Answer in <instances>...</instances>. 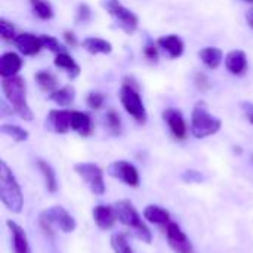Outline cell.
Here are the masks:
<instances>
[{
    "instance_id": "1",
    "label": "cell",
    "mask_w": 253,
    "mask_h": 253,
    "mask_svg": "<svg viewBox=\"0 0 253 253\" xmlns=\"http://www.w3.org/2000/svg\"><path fill=\"white\" fill-rule=\"evenodd\" d=\"M0 199L7 211L12 213H21L24 206V196L21 187L4 162H0Z\"/></svg>"
},
{
    "instance_id": "6",
    "label": "cell",
    "mask_w": 253,
    "mask_h": 253,
    "mask_svg": "<svg viewBox=\"0 0 253 253\" xmlns=\"http://www.w3.org/2000/svg\"><path fill=\"white\" fill-rule=\"evenodd\" d=\"M120 101L125 110L138 122V123H145L147 122V110L144 107V102L141 99L138 84L132 79H125V83L122 84L120 89Z\"/></svg>"
},
{
    "instance_id": "19",
    "label": "cell",
    "mask_w": 253,
    "mask_h": 253,
    "mask_svg": "<svg viewBox=\"0 0 253 253\" xmlns=\"http://www.w3.org/2000/svg\"><path fill=\"white\" fill-rule=\"evenodd\" d=\"M71 129L77 132L80 136H89L93 132V123L87 113L73 111L71 114Z\"/></svg>"
},
{
    "instance_id": "10",
    "label": "cell",
    "mask_w": 253,
    "mask_h": 253,
    "mask_svg": "<svg viewBox=\"0 0 253 253\" xmlns=\"http://www.w3.org/2000/svg\"><path fill=\"white\" fill-rule=\"evenodd\" d=\"M166 239L170 249L175 253H193V246L187 234L181 230L176 222H169L166 225Z\"/></svg>"
},
{
    "instance_id": "17",
    "label": "cell",
    "mask_w": 253,
    "mask_h": 253,
    "mask_svg": "<svg viewBox=\"0 0 253 253\" xmlns=\"http://www.w3.org/2000/svg\"><path fill=\"white\" fill-rule=\"evenodd\" d=\"M157 44L170 56V58H179L184 53V42L179 36L176 34H169V36H162L157 40Z\"/></svg>"
},
{
    "instance_id": "31",
    "label": "cell",
    "mask_w": 253,
    "mask_h": 253,
    "mask_svg": "<svg viewBox=\"0 0 253 253\" xmlns=\"http://www.w3.org/2000/svg\"><path fill=\"white\" fill-rule=\"evenodd\" d=\"M42 37V43H43V47H46V49H49L50 52H53V53H62V52H65V47H62V44L55 39V37H52V36H46V34H43V36H40Z\"/></svg>"
},
{
    "instance_id": "27",
    "label": "cell",
    "mask_w": 253,
    "mask_h": 253,
    "mask_svg": "<svg viewBox=\"0 0 253 253\" xmlns=\"http://www.w3.org/2000/svg\"><path fill=\"white\" fill-rule=\"evenodd\" d=\"M0 132H1L3 135L10 136V138H12L13 141H16V142H24V141L28 139V132H27L25 129L16 126V125H1V126H0Z\"/></svg>"
},
{
    "instance_id": "41",
    "label": "cell",
    "mask_w": 253,
    "mask_h": 253,
    "mask_svg": "<svg viewBox=\"0 0 253 253\" xmlns=\"http://www.w3.org/2000/svg\"><path fill=\"white\" fill-rule=\"evenodd\" d=\"M243 1H246V3H252L253 4V0H243Z\"/></svg>"
},
{
    "instance_id": "5",
    "label": "cell",
    "mask_w": 253,
    "mask_h": 253,
    "mask_svg": "<svg viewBox=\"0 0 253 253\" xmlns=\"http://www.w3.org/2000/svg\"><path fill=\"white\" fill-rule=\"evenodd\" d=\"M221 126H222V122L218 117L212 116L206 110L203 102H199L194 107L193 114H191V133H193V136H196L197 139L212 136L216 132H219Z\"/></svg>"
},
{
    "instance_id": "40",
    "label": "cell",
    "mask_w": 253,
    "mask_h": 253,
    "mask_svg": "<svg viewBox=\"0 0 253 253\" xmlns=\"http://www.w3.org/2000/svg\"><path fill=\"white\" fill-rule=\"evenodd\" d=\"M246 21H248L249 27H252L253 28V9H249V10L246 12Z\"/></svg>"
},
{
    "instance_id": "15",
    "label": "cell",
    "mask_w": 253,
    "mask_h": 253,
    "mask_svg": "<svg viewBox=\"0 0 253 253\" xmlns=\"http://www.w3.org/2000/svg\"><path fill=\"white\" fill-rule=\"evenodd\" d=\"M18 50L24 55H36L39 53L42 49H43V43H42V37L40 36H36V34H31V33H22V34H18L16 39L13 40Z\"/></svg>"
},
{
    "instance_id": "37",
    "label": "cell",
    "mask_w": 253,
    "mask_h": 253,
    "mask_svg": "<svg viewBox=\"0 0 253 253\" xmlns=\"http://www.w3.org/2000/svg\"><path fill=\"white\" fill-rule=\"evenodd\" d=\"M196 86L202 90V92H206L211 89V82L208 79V76L205 73H199L196 74Z\"/></svg>"
},
{
    "instance_id": "35",
    "label": "cell",
    "mask_w": 253,
    "mask_h": 253,
    "mask_svg": "<svg viewBox=\"0 0 253 253\" xmlns=\"http://www.w3.org/2000/svg\"><path fill=\"white\" fill-rule=\"evenodd\" d=\"M144 55L147 56V59L148 61H151V62H157V58H159V52H157V47H156V44H154V42L153 40H147V44H145V47H144Z\"/></svg>"
},
{
    "instance_id": "9",
    "label": "cell",
    "mask_w": 253,
    "mask_h": 253,
    "mask_svg": "<svg viewBox=\"0 0 253 253\" xmlns=\"http://www.w3.org/2000/svg\"><path fill=\"white\" fill-rule=\"evenodd\" d=\"M107 173H108L110 176H113V178L122 181L123 184H126V185H129V187H133V188H136V187L139 185V181H141V179H139V172H138V169H136L132 163H129V162H126V160L113 162V163L108 166Z\"/></svg>"
},
{
    "instance_id": "32",
    "label": "cell",
    "mask_w": 253,
    "mask_h": 253,
    "mask_svg": "<svg viewBox=\"0 0 253 253\" xmlns=\"http://www.w3.org/2000/svg\"><path fill=\"white\" fill-rule=\"evenodd\" d=\"M92 19V10L86 3H80L76 10V22L77 24H87Z\"/></svg>"
},
{
    "instance_id": "39",
    "label": "cell",
    "mask_w": 253,
    "mask_h": 253,
    "mask_svg": "<svg viewBox=\"0 0 253 253\" xmlns=\"http://www.w3.org/2000/svg\"><path fill=\"white\" fill-rule=\"evenodd\" d=\"M64 40L67 42L68 46H76V44H77L76 36H74V33H71V31H65V33H64Z\"/></svg>"
},
{
    "instance_id": "20",
    "label": "cell",
    "mask_w": 253,
    "mask_h": 253,
    "mask_svg": "<svg viewBox=\"0 0 253 253\" xmlns=\"http://www.w3.org/2000/svg\"><path fill=\"white\" fill-rule=\"evenodd\" d=\"M144 218H145L148 222H151V224L165 225V227L170 222V213H169L166 209H163V208H160V206H157V205H150V206H147V208L144 209Z\"/></svg>"
},
{
    "instance_id": "21",
    "label": "cell",
    "mask_w": 253,
    "mask_h": 253,
    "mask_svg": "<svg viewBox=\"0 0 253 253\" xmlns=\"http://www.w3.org/2000/svg\"><path fill=\"white\" fill-rule=\"evenodd\" d=\"M37 168H39V170H40V173L43 176L46 190L49 193H56L58 191V181H56V175H55V170L52 169V166L47 162L39 159L37 160Z\"/></svg>"
},
{
    "instance_id": "34",
    "label": "cell",
    "mask_w": 253,
    "mask_h": 253,
    "mask_svg": "<svg viewBox=\"0 0 253 253\" xmlns=\"http://www.w3.org/2000/svg\"><path fill=\"white\" fill-rule=\"evenodd\" d=\"M86 102H87V105H89L90 108L98 110V108H101L102 104H104V95L99 93V92H89V95H87V98H86Z\"/></svg>"
},
{
    "instance_id": "7",
    "label": "cell",
    "mask_w": 253,
    "mask_h": 253,
    "mask_svg": "<svg viewBox=\"0 0 253 253\" xmlns=\"http://www.w3.org/2000/svg\"><path fill=\"white\" fill-rule=\"evenodd\" d=\"M101 6L114 18L117 27H120L126 34H132L138 28V16L125 7L119 0H101Z\"/></svg>"
},
{
    "instance_id": "11",
    "label": "cell",
    "mask_w": 253,
    "mask_h": 253,
    "mask_svg": "<svg viewBox=\"0 0 253 253\" xmlns=\"http://www.w3.org/2000/svg\"><path fill=\"white\" fill-rule=\"evenodd\" d=\"M163 120L169 126L172 135L176 139H185L187 136V125L184 120V116L176 108H166L163 111Z\"/></svg>"
},
{
    "instance_id": "8",
    "label": "cell",
    "mask_w": 253,
    "mask_h": 253,
    "mask_svg": "<svg viewBox=\"0 0 253 253\" xmlns=\"http://www.w3.org/2000/svg\"><path fill=\"white\" fill-rule=\"evenodd\" d=\"M74 172L86 182V185L95 196H102L105 193L104 172L98 165L77 163V165H74Z\"/></svg>"
},
{
    "instance_id": "13",
    "label": "cell",
    "mask_w": 253,
    "mask_h": 253,
    "mask_svg": "<svg viewBox=\"0 0 253 253\" xmlns=\"http://www.w3.org/2000/svg\"><path fill=\"white\" fill-rule=\"evenodd\" d=\"M92 216L95 224L98 225V228L101 230H110L114 227L117 218L116 213V208L114 206H108V205H98L93 208L92 211Z\"/></svg>"
},
{
    "instance_id": "14",
    "label": "cell",
    "mask_w": 253,
    "mask_h": 253,
    "mask_svg": "<svg viewBox=\"0 0 253 253\" xmlns=\"http://www.w3.org/2000/svg\"><path fill=\"white\" fill-rule=\"evenodd\" d=\"M6 227L10 233L13 253H31V248H30L25 230L21 225H18L15 221H7Z\"/></svg>"
},
{
    "instance_id": "36",
    "label": "cell",
    "mask_w": 253,
    "mask_h": 253,
    "mask_svg": "<svg viewBox=\"0 0 253 253\" xmlns=\"http://www.w3.org/2000/svg\"><path fill=\"white\" fill-rule=\"evenodd\" d=\"M182 181L187 184H199L203 181V175L197 170H185L182 173Z\"/></svg>"
},
{
    "instance_id": "22",
    "label": "cell",
    "mask_w": 253,
    "mask_h": 253,
    "mask_svg": "<svg viewBox=\"0 0 253 253\" xmlns=\"http://www.w3.org/2000/svg\"><path fill=\"white\" fill-rule=\"evenodd\" d=\"M82 46L92 55H98V53H111L113 46L110 42L99 39V37H87L82 42Z\"/></svg>"
},
{
    "instance_id": "28",
    "label": "cell",
    "mask_w": 253,
    "mask_h": 253,
    "mask_svg": "<svg viewBox=\"0 0 253 253\" xmlns=\"http://www.w3.org/2000/svg\"><path fill=\"white\" fill-rule=\"evenodd\" d=\"M34 79L44 92H55V87H56L58 82H56V77L53 74H50L47 71H39L34 76Z\"/></svg>"
},
{
    "instance_id": "29",
    "label": "cell",
    "mask_w": 253,
    "mask_h": 253,
    "mask_svg": "<svg viewBox=\"0 0 253 253\" xmlns=\"http://www.w3.org/2000/svg\"><path fill=\"white\" fill-rule=\"evenodd\" d=\"M111 248L114 253H133L126 234L123 233H116L111 236Z\"/></svg>"
},
{
    "instance_id": "25",
    "label": "cell",
    "mask_w": 253,
    "mask_h": 253,
    "mask_svg": "<svg viewBox=\"0 0 253 253\" xmlns=\"http://www.w3.org/2000/svg\"><path fill=\"white\" fill-rule=\"evenodd\" d=\"M199 56L200 59L203 61V64L208 67V68H218L221 61H222V50L218 49V47H205L199 52Z\"/></svg>"
},
{
    "instance_id": "24",
    "label": "cell",
    "mask_w": 253,
    "mask_h": 253,
    "mask_svg": "<svg viewBox=\"0 0 253 253\" xmlns=\"http://www.w3.org/2000/svg\"><path fill=\"white\" fill-rule=\"evenodd\" d=\"M74 98H76V90H74L73 86H64V87L56 89L55 92H52L49 95V99L53 101L59 107H68V105H71L73 101H74Z\"/></svg>"
},
{
    "instance_id": "18",
    "label": "cell",
    "mask_w": 253,
    "mask_h": 253,
    "mask_svg": "<svg viewBox=\"0 0 253 253\" xmlns=\"http://www.w3.org/2000/svg\"><path fill=\"white\" fill-rule=\"evenodd\" d=\"M225 67L234 76L245 74L248 68V58L243 50H231L225 56Z\"/></svg>"
},
{
    "instance_id": "30",
    "label": "cell",
    "mask_w": 253,
    "mask_h": 253,
    "mask_svg": "<svg viewBox=\"0 0 253 253\" xmlns=\"http://www.w3.org/2000/svg\"><path fill=\"white\" fill-rule=\"evenodd\" d=\"M105 123L108 126V129L111 130L113 135H119L122 132V120H120V116L116 110H108L107 114H105Z\"/></svg>"
},
{
    "instance_id": "38",
    "label": "cell",
    "mask_w": 253,
    "mask_h": 253,
    "mask_svg": "<svg viewBox=\"0 0 253 253\" xmlns=\"http://www.w3.org/2000/svg\"><path fill=\"white\" fill-rule=\"evenodd\" d=\"M240 107H242L243 113L246 114L248 120H249V122H251V123L253 125V102H249V101H243V102H240Z\"/></svg>"
},
{
    "instance_id": "3",
    "label": "cell",
    "mask_w": 253,
    "mask_h": 253,
    "mask_svg": "<svg viewBox=\"0 0 253 253\" xmlns=\"http://www.w3.org/2000/svg\"><path fill=\"white\" fill-rule=\"evenodd\" d=\"M39 225L42 231L53 239V228H59L62 233H73L77 227L76 219L61 206H52L40 213Z\"/></svg>"
},
{
    "instance_id": "26",
    "label": "cell",
    "mask_w": 253,
    "mask_h": 253,
    "mask_svg": "<svg viewBox=\"0 0 253 253\" xmlns=\"http://www.w3.org/2000/svg\"><path fill=\"white\" fill-rule=\"evenodd\" d=\"M30 4L40 19H50L53 16V7L47 0H30Z\"/></svg>"
},
{
    "instance_id": "12",
    "label": "cell",
    "mask_w": 253,
    "mask_h": 253,
    "mask_svg": "<svg viewBox=\"0 0 253 253\" xmlns=\"http://www.w3.org/2000/svg\"><path fill=\"white\" fill-rule=\"evenodd\" d=\"M71 114L68 110H52L47 116V127L56 133H67L71 129Z\"/></svg>"
},
{
    "instance_id": "16",
    "label": "cell",
    "mask_w": 253,
    "mask_h": 253,
    "mask_svg": "<svg viewBox=\"0 0 253 253\" xmlns=\"http://www.w3.org/2000/svg\"><path fill=\"white\" fill-rule=\"evenodd\" d=\"M22 67V59L15 52H4L0 56V76L4 77H13L19 73Z\"/></svg>"
},
{
    "instance_id": "33",
    "label": "cell",
    "mask_w": 253,
    "mask_h": 253,
    "mask_svg": "<svg viewBox=\"0 0 253 253\" xmlns=\"http://www.w3.org/2000/svg\"><path fill=\"white\" fill-rule=\"evenodd\" d=\"M0 36H1V39L3 40H7V42H10V40H15L16 39V34H15V28H13V25L9 22V21H6V19H0Z\"/></svg>"
},
{
    "instance_id": "2",
    "label": "cell",
    "mask_w": 253,
    "mask_h": 253,
    "mask_svg": "<svg viewBox=\"0 0 253 253\" xmlns=\"http://www.w3.org/2000/svg\"><path fill=\"white\" fill-rule=\"evenodd\" d=\"M1 89L4 92L7 101L13 107L15 113L21 119L31 122L33 120V111L30 110L28 102H27V89H25L24 79L19 76L4 77L1 80Z\"/></svg>"
},
{
    "instance_id": "4",
    "label": "cell",
    "mask_w": 253,
    "mask_h": 253,
    "mask_svg": "<svg viewBox=\"0 0 253 253\" xmlns=\"http://www.w3.org/2000/svg\"><path fill=\"white\" fill-rule=\"evenodd\" d=\"M114 208H116V213H117L119 221L125 227H127L129 230H132V233L139 240H142L144 243L150 245L151 240H153L151 231L142 222V219H141L139 213L136 212V209L133 208V205L129 200H120V202H117L114 205Z\"/></svg>"
},
{
    "instance_id": "23",
    "label": "cell",
    "mask_w": 253,
    "mask_h": 253,
    "mask_svg": "<svg viewBox=\"0 0 253 253\" xmlns=\"http://www.w3.org/2000/svg\"><path fill=\"white\" fill-rule=\"evenodd\" d=\"M53 62H55V65H56L58 68L65 70L70 79H74V77H77V76L80 74V67L76 64V61H74L67 52L58 53Z\"/></svg>"
}]
</instances>
